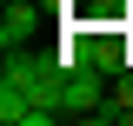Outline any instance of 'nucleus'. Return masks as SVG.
I'll return each instance as SVG.
<instances>
[{"mask_svg":"<svg viewBox=\"0 0 133 126\" xmlns=\"http://www.w3.org/2000/svg\"><path fill=\"white\" fill-rule=\"evenodd\" d=\"M100 100H107V73H93V66H73L66 73V120H93Z\"/></svg>","mask_w":133,"mask_h":126,"instance_id":"f03ea898","label":"nucleus"},{"mask_svg":"<svg viewBox=\"0 0 133 126\" xmlns=\"http://www.w3.org/2000/svg\"><path fill=\"white\" fill-rule=\"evenodd\" d=\"M33 27H40V7H33V0H7V13H0V47H7V53L27 47Z\"/></svg>","mask_w":133,"mask_h":126,"instance_id":"7ed1b4c3","label":"nucleus"},{"mask_svg":"<svg viewBox=\"0 0 133 126\" xmlns=\"http://www.w3.org/2000/svg\"><path fill=\"white\" fill-rule=\"evenodd\" d=\"M66 40L87 53V66L93 73H107V80H120L133 66V40H127V20L120 27H87V20H66Z\"/></svg>","mask_w":133,"mask_h":126,"instance_id":"f257e3e1","label":"nucleus"},{"mask_svg":"<svg viewBox=\"0 0 133 126\" xmlns=\"http://www.w3.org/2000/svg\"><path fill=\"white\" fill-rule=\"evenodd\" d=\"M113 100H127V106H133V66H127V73L113 80Z\"/></svg>","mask_w":133,"mask_h":126,"instance_id":"20e7f679","label":"nucleus"}]
</instances>
